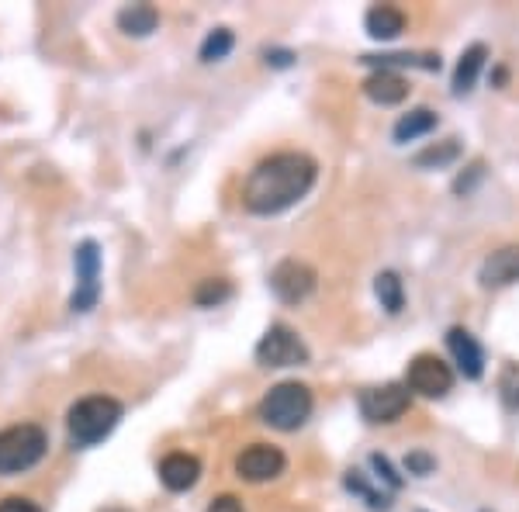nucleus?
<instances>
[{
	"label": "nucleus",
	"mask_w": 519,
	"mask_h": 512,
	"mask_svg": "<svg viewBox=\"0 0 519 512\" xmlns=\"http://www.w3.org/2000/svg\"><path fill=\"white\" fill-rule=\"evenodd\" d=\"M485 59H488V49L481 42L468 45V49L461 52V59H457V70H454V94L457 97L468 94V90L475 87V80H478L481 66H485Z\"/></svg>",
	"instance_id": "f3484780"
},
{
	"label": "nucleus",
	"mask_w": 519,
	"mask_h": 512,
	"mask_svg": "<svg viewBox=\"0 0 519 512\" xmlns=\"http://www.w3.org/2000/svg\"><path fill=\"white\" fill-rule=\"evenodd\" d=\"M364 66H374V70H391L395 66H416V70H440V56L426 52V56H416V52H388V56H364L360 59Z\"/></svg>",
	"instance_id": "a211bd4d"
},
{
	"label": "nucleus",
	"mask_w": 519,
	"mask_h": 512,
	"mask_svg": "<svg viewBox=\"0 0 519 512\" xmlns=\"http://www.w3.org/2000/svg\"><path fill=\"white\" fill-rule=\"evenodd\" d=\"M374 295H378L381 308H385L388 315H398L405 308V288L395 270H381V274L374 277Z\"/></svg>",
	"instance_id": "aec40b11"
},
{
	"label": "nucleus",
	"mask_w": 519,
	"mask_h": 512,
	"mask_svg": "<svg viewBox=\"0 0 519 512\" xmlns=\"http://www.w3.org/2000/svg\"><path fill=\"white\" fill-rule=\"evenodd\" d=\"M319 167L305 153H274L250 170L243 184V205L253 215H281L312 191Z\"/></svg>",
	"instance_id": "f257e3e1"
},
{
	"label": "nucleus",
	"mask_w": 519,
	"mask_h": 512,
	"mask_svg": "<svg viewBox=\"0 0 519 512\" xmlns=\"http://www.w3.org/2000/svg\"><path fill=\"white\" fill-rule=\"evenodd\" d=\"M412 405V391L405 384H378V388H367L360 395V416L367 419L371 426H385V423H395L409 412Z\"/></svg>",
	"instance_id": "39448f33"
},
{
	"label": "nucleus",
	"mask_w": 519,
	"mask_h": 512,
	"mask_svg": "<svg viewBox=\"0 0 519 512\" xmlns=\"http://www.w3.org/2000/svg\"><path fill=\"white\" fill-rule=\"evenodd\" d=\"M125 409L118 398L111 395H90L84 402H77L70 409V419H66V429H70V443L73 447H94L104 436L111 433L118 423H122Z\"/></svg>",
	"instance_id": "f03ea898"
},
{
	"label": "nucleus",
	"mask_w": 519,
	"mask_h": 512,
	"mask_svg": "<svg viewBox=\"0 0 519 512\" xmlns=\"http://www.w3.org/2000/svg\"><path fill=\"white\" fill-rule=\"evenodd\" d=\"M478 281H481V288H506V284H516L519 281V243L488 253V260L481 263Z\"/></svg>",
	"instance_id": "f8f14e48"
},
{
	"label": "nucleus",
	"mask_w": 519,
	"mask_h": 512,
	"mask_svg": "<svg viewBox=\"0 0 519 512\" xmlns=\"http://www.w3.org/2000/svg\"><path fill=\"white\" fill-rule=\"evenodd\" d=\"M0 512H42V509L28 499H4L0 502Z\"/></svg>",
	"instance_id": "c85d7f7f"
},
{
	"label": "nucleus",
	"mask_w": 519,
	"mask_h": 512,
	"mask_svg": "<svg viewBox=\"0 0 519 512\" xmlns=\"http://www.w3.org/2000/svg\"><path fill=\"white\" fill-rule=\"evenodd\" d=\"M291 59H295L291 52H267V63L270 66H291Z\"/></svg>",
	"instance_id": "c756f323"
},
{
	"label": "nucleus",
	"mask_w": 519,
	"mask_h": 512,
	"mask_svg": "<svg viewBox=\"0 0 519 512\" xmlns=\"http://www.w3.org/2000/svg\"><path fill=\"white\" fill-rule=\"evenodd\" d=\"M284 454L281 447H270V443H253V447H246L243 454L236 457V474L243 481H253V485H260V481H270L277 478V474L284 471Z\"/></svg>",
	"instance_id": "9d476101"
},
{
	"label": "nucleus",
	"mask_w": 519,
	"mask_h": 512,
	"mask_svg": "<svg viewBox=\"0 0 519 512\" xmlns=\"http://www.w3.org/2000/svg\"><path fill=\"white\" fill-rule=\"evenodd\" d=\"M229 298H232V284L225 281V277H208V281H201V288L194 291V301H198L201 308H215Z\"/></svg>",
	"instance_id": "b1692460"
},
{
	"label": "nucleus",
	"mask_w": 519,
	"mask_h": 512,
	"mask_svg": "<svg viewBox=\"0 0 519 512\" xmlns=\"http://www.w3.org/2000/svg\"><path fill=\"white\" fill-rule=\"evenodd\" d=\"M343 485H346V492H353V495H357V499H364L374 512H388V509H391V495H385V492H374V488L367 485V478H364V474H360V471H346Z\"/></svg>",
	"instance_id": "412c9836"
},
{
	"label": "nucleus",
	"mask_w": 519,
	"mask_h": 512,
	"mask_svg": "<svg viewBox=\"0 0 519 512\" xmlns=\"http://www.w3.org/2000/svg\"><path fill=\"white\" fill-rule=\"evenodd\" d=\"M364 28H367L371 39L391 42V39H398V35L405 32V14L398 11V7H391V4H374L371 11L364 14Z\"/></svg>",
	"instance_id": "2eb2a0df"
},
{
	"label": "nucleus",
	"mask_w": 519,
	"mask_h": 512,
	"mask_svg": "<svg viewBox=\"0 0 519 512\" xmlns=\"http://www.w3.org/2000/svg\"><path fill=\"white\" fill-rule=\"evenodd\" d=\"M49 450V436H45L42 426L35 423H21L0 433V474H25L32 471L35 464L45 457Z\"/></svg>",
	"instance_id": "20e7f679"
},
{
	"label": "nucleus",
	"mask_w": 519,
	"mask_h": 512,
	"mask_svg": "<svg viewBox=\"0 0 519 512\" xmlns=\"http://www.w3.org/2000/svg\"><path fill=\"white\" fill-rule=\"evenodd\" d=\"M364 94L371 97L374 104L381 108H395L409 97V84H405L402 73H391V70H374L371 77L364 80Z\"/></svg>",
	"instance_id": "4468645a"
},
{
	"label": "nucleus",
	"mask_w": 519,
	"mask_h": 512,
	"mask_svg": "<svg viewBox=\"0 0 519 512\" xmlns=\"http://www.w3.org/2000/svg\"><path fill=\"white\" fill-rule=\"evenodd\" d=\"M315 284H319V277H315V270L302 260H281L270 270V291H274L284 305L305 301L315 291Z\"/></svg>",
	"instance_id": "1a4fd4ad"
},
{
	"label": "nucleus",
	"mask_w": 519,
	"mask_h": 512,
	"mask_svg": "<svg viewBox=\"0 0 519 512\" xmlns=\"http://www.w3.org/2000/svg\"><path fill=\"white\" fill-rule=\"evenodd\" d=\"M457 156H461V142L447 139V142H440V146H430V149H423V153H416V160H412V163H416V167L436 170V167H450Z\"/></svg>",
	"instance_id": "4be33fe9"
},
{
	"label": "nucleus",
	"mask_w": 519,
	"mask_h": 512,
	"mask_svg": "<svg viewBox=\"0 0 519 512\" xmlns=\"http://www.w3.org/2000/svg\"><path fill=\"white\" fill-rule=\"evenodd\" d=\"M257 360L263 367H302L308 364V346L291 326H270L257 343Z\"/></svg>",
	"instance_id": "423d86ee"
},
{
	"label": "nucleus",
	"mask_w": 519,
	"mask_h": 512,
	"mask_svg": "<svg viewBox=\"0 0 519 512\" xmlns=\"http://www.w3.org/2000/svg\"><path fill=\"white\" fill-rule=\"evenodd\" d=\"M405 388L416 391V395H423V398H443L450 388H454V371H450L436 353H419V357L409 360Z\"/></svg>",
	"instance_id": "0eeeda50"
},
{
	"label": "nucleus",
	"mask_w": 519,
	"mask_h": 512,
	"mask_svg": "<svg viewBox=\"0 0 519 512\" xmlns=\"http://www.w3.org/2000/svg\"><path fill=\"white\" fill-rule=\"evenodd\" d=\"M447 346H450V353H454L457 371H461L468 381H478L481 374H485V353H481L478 340L468 333V329H461V326L450 329V333H447Z\"/></svg>",
	"instance_id": "9b49d317"
},
{
	"label": "nucleus",
	"mask_w": 519,
	"mask_h": 512,
	"mask_svg": "<svg viewBox=\"0 0 519 512\" xmlns=\"http://www.w3.org/2000/svg\"><path fill=\"white\" fill-rule=\"evenodd\" d=\"M499 395H502V402H506L509 412H519V367L516 364H509L506 371H502Z\"/></svg>",
	"instance_id": "393cba45"
},
{
	"label": "nucleus",
	"mask_w": 519,
	"mask_h": 512,
	"mask_svg": "<svg viewBox=\"0 0 519 512\" xmlns=\"http://www.w3.org/2000/svg\"><path fill=\"white\" fill-rule=\"evenodd\" d=\"M232 45H236V39H232L229 28L208 32V39L201 42V63H218V59H225L232 52Z\"/></svg>",
	"instance_id": "5701e85b"
},
{
	"label": "nucleus",
	"mask_w": 519,
	"mask_h": 512,
	"mask_svg": "<svg viewBox=\"0 0 519 512\" xmlns=\"http://www.w3.org/2000/svg\"><path fill=\"white\" fill-rule=\"evenodd\" d=\"M73 267H77V291L70 298L73 312H90L101 298V250L97 243H80L77 256H73Z\"/></svg>",
	"instance_id": "6e6552de"
},
{
	"label": "nucleus",
	"mask_w": 519,
	"mask_h": 512,
	"mask_svg": "<svg viewBox=\"0 0 519 512\" xmlns=\"http://www.w3.org/2000/svg\"><path fill=\"white\" fill-rule=\"evenodd\" d=\"M312 391L298 381H284L274 384V388L263 395L260 402V419L267 426L281 429V433H291V429L305 426L308 416H312Z\"/></svg>",
	"instance_id": "7ed1b4c3"
},
{
	"label": "nucleus",
	"mask_w": 519,
	"mask_h": 512,
	"mask_svg": "<svg viewBox=\"0 0 519 512\" xmlns=\"http://www.w3.org/2000/svg\"><path fill=\"white\" fill-rule=\"evenodd\" d=\"M160 25V11L153 4H129L118 11V28L125 35H135V39H146V35L156 32Z\"/></svg>",
	"instance_id": "dca6fc26"
},
{
	"label": "nucleus",
	"mask_w": 519,
	"mask_h": 512,
	"mask_svg": "<svg viewBox=\"0 0 519 512\" xmlns=\"http://www.w3.org/2000/svg\"><path fill=\"white\" fill-rule=\"evenodd\" d=\"M208 512H243V502L236 495H218L212 506H208Z\"/></svg>",
	"instance_id": "cd10ccee"
},
{
	"label": "nucleus",
	"mask_w": 519,
	"mask_h": 512,
	"mask_svg": "<svg viewBox=\"0 0 519 512\" xmlns=\"http://www.w3.org/2000/svg\"><path fill=\"white\" fill-rule=\"evenodd\" d=\"M201 478V461L194 454H167L160 464V481L170 492H187Z\"/></svg>",
	"instance_id": "ddd939ff"
},
{
	"label": "nucleus",
	"mask_w": 519,
	"mask_h": 512,
	"mask_svg": "<svg viewBox=\"0 0 519 512\" xmlns=\"http://www.w3.org/2000/svg\"><path fill=\"white\" fill-rule=\"evenodd\" d=\"M371 468L378 471V478H385L391 488H398L402 485V478H398L395 471H391V464H388V457H381V454H371Z\"/></svg>",
	"instance_id": "bb28decb"
},
{
	"label": "nucleus",
	"mask_w": 519,
	"mask_h": 512,
	"mask_svg": "<svg viewBox=\"0 0 519 512\" xmlns=\"http://www.w3.org/2000/svg\"><path fill=\"white\" fill-rule=\"evenodd\" d=\"M436 122H440V118H436L430 108L409 111V115H402L395 122V142H416V139H423V135L433 132Z\"/></svg>",
	"instance_id": "6ab92c4d"
},
{
	"label": "nucleus",
	"mask_w": 519,
	"mask_h": 512,
	"mask_svg": "<svg viewBox=\"0 0 519 512\" xmlns=\"http://www.w3.org/2000/svg\"><path fill=\"white\" fill-rule=\"evenodd\" d=\"M436 468V461L430 454H409L405 457V471L409 474H430Z\"/></svg>",
	"instance_id": "a878e982"
}]
</instances>
